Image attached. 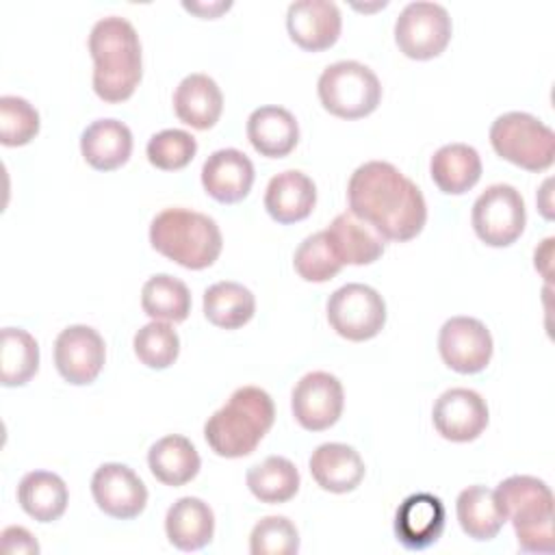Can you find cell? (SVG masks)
I'll return each instance as SVG.
<instances>
[{"label": "cell", "mask_w": 555, "mask_h": 555, "mask_svg": "<svg viewBox=\"0 0 555 555\" xmlns=\"http://www.w3.org/2000/svg\"><path fill=\"white\" fill-rule=\"evenodd\" d=\"M349 210L386 241L405 243L421 234L427 204L421 189L386 160L360 165L347 184Z\"/></svg>", "instance_id": "1"}, {"label": "cell", "mask_w": 555, "mask_h": 555, "mask_svg": "<svg viewBox=\"0 0 555 555\" xmlns=\"http://www.w3.org/2000/svg\"><path fill=\"white\" fill-rule=\"evenodd\" d=\"M89 52L98 98L108 104L128 100L143 76L141 41L134 26L119 15L98 20L89 35Z\"/></svg>", "instance_id": "2"}, {"label": "cell", "mask_w": 555, "mask_h": 555, "mask_svg": "<svg viewBox=\"0 0 555 555\" xmlns=\"http://www.w3.org/2000/svg\"><path fill=\"white\" fill-rule=\"evenodd\" d=\"M273 421L275 405L271 395L258 386H241L208 416L204 438L219 457H245L260 444Z\"/></svg>", "instance_id": "3"}, {"label": "cell", "mask_w": 555, "mask_h": 555, "mask_svg": "<svg viewBox=\"0 0 555 555\" xmlns=\"http://www.w3.org/2000/svg\"><path fill=\"white\" fill-rule=\"evenodd\" d=\"M150 245L184 269L210 267L223 247L217 221L189 208H165L150 223Z\"/></svg>", "instance_id": "4"}, {"label": "cell", "mask_w": 555, "mask_h": 555, "mask_svg": "<svg viewBox=\"0 0 555 555\" xmlns=\"http://www.w3.org/2000/svg\"><path fill=\"white\" fill-rule=\"evenodd\" d=\"M496 501L512 522L520 551L551 553L553 551V492L531 475H512L496 490Z\"/></svg>", "instance_id": "5"}, {"label": "cell", "mask_w": 555, "mask_h": 555, "mask_svg": "<svg viewBox=\"0 0 555 555\" xmlns=\"http://www.w3.org/2000/svg\"><path fill=\"white\" fill-rule=\"evenodd\" d=\"M492 150L512 165L527 171H544L555 158V134L538 117L512 111L490 126Z\"/></svg>", "instance_id": "6"}, {"label": "cell", "mask_w": 555, "mask_h": 555, "mask_svg": "<svg viewBox=\"0 0 555 555\" xmlns=\"http://www.w3.org/2000/svg\"><path fill=\"white\" fill-rule=\"evenodd\" d=\"M317 91L323 108L340 119L366 117L382 100V85L375 72L358 61L327 65L319 76Z\"/></svg>", "instance_id": "7"}, {"label": "cell", "mask_w": 555, "mask_h": 555, "mask_svg": "<svg viewBox=\"0 0 555 555\" xmlns=\"http://www.w3.org/2000/svg\"><path fill=\"white\" fill-rule=\"evenodd\" d=\"M327 321L347 340L362 343L375 338L386 323L384 297L366 284H345L327 299Z\"/></svg>", "instance_id": "8"}, {"label": "cell", "mask_w": 555, "mask_h": 555, "mask_svg": "<svg viewBox=\"0 0 555 555\" xmlns=\"http://www.w3.org/2000/svg\"><path fill=\"white\" fill-rule=\"evenodd\" d=\"M475 234L490 247L516 243L527 223L522 195L512 184H490L473 204L470 212Z\"/></svg>", "instance_id": "9"}, {"label": "cell", "mask_w": 555, "mask_h": 555, "mask_svg": "<svg viewBox=\"0 0 555 555\" xmlns=\"http://www.w3.org/2000/svg\"><path fill=\"white\" fill-rule=\"evenodd\" d=\"M451 17L438 2H410L395 22L397 48L414 61H429L444 52L451 41Z\"/></svg>", "instance_id": "10"}, {"label": "cell", "mask_w": 555, "mask_h": 555, "mask_svg": "<svg viewBox=\"0 0 555 555\" xmlns=\"http://www.w3.org/2000/svg\"><path fill=\"white\" fill-rule=\"evenodd\" d=\"M343 405V384L336 375L325 371L306 373L291 395L293 416L308 431L330 429L340 418Z\"/></svg>", "instance_id": "11"}, {"label": "cell", "mask_w": 555, "mask_h": 555, "mask_svg": "<svg viewBox=\"0 0 555 555\" xmlns=\"http://www.w3.org/2000/svg\"><path fill=\"white\" fill-rule=\"evenodd\" d=\"M492 334L473 317H451L438 334V351L442 362L464 375L479 373L492 358Z\"/></svg>", "instance_id": "12"}, {"label": "cell", "mask_w": 555, "mask_h": 555, "mask_svg": "<svg viewBox=\"0 0 555 555\" xmlns=\"http://www.w3.org/2000/svg\"><path fill=\"white\" fill-rule=\"evenodd\" d=\"M106 360L104 338L89 325H69L54 340V364L59 375L74 384H91Z\"/></svg>", "instance_id": "13"}, {"label": "cell", "mask_w": 555, "mask_h": 555, "mask_svg": "<svg viewBox=\"0 0 555 555\" xmlns=\"http://www.w3.org/2000/svg\"><path fill=\"white\" fill-rule=\"evenodd\" d=\"M91 494L98 507L117 520L137 518L147 505V488L126 464H102L91 477Z\"/></svg>", "instance_id": "14"}, {"label": "cell", "mask_w": 555, "mask_h": 555, "mask_svg": "<svg viewBox=\"0 0 555 555\" xmlns=\"http://www.w3.org/2000/svg\"><path fill=\"white\" fill-rule=\"evenodd\" d=\"M486 399L470 388L444 390L431 410L436 431L451 442H470L488 427Z\"/></svg>", "instance_id": "15"}, {"label": "cell", "mask_w": 555, "mask_h": 555, "mask_svg": "<svg viewBox=\"0 0 555 555\" xmlns=\"http://www.w3.org/2000/svg\"><path fill=\"white\" fill-rule=\"evenodd\" d=\"M343 28L340 11L330 0H297L286 11V30L306 52L332 48Z\"/></svg>", "instance_id": "16"}, {"label": "cell", "mask_w": 555, "mask_h": 555, "mask_svg": "<svg viewBox=\"0 0 555 555\" xmlns=\"http://www.w3.org/2000/svg\"><path fill=\"white\" fill-rule=\"evenodd\" d=\"M444 503L429 492H416L397 507L395 535L403 548L423 551L438 542L444 531Z\"/></svg>", "instance_id": "17"}, {"label": "cell", "mask_w": 555, "mask_h": 555, "mask_svg": "<svg viewBox=\"0 0 555 555\" xmlns=\"http://www.w3.org/2000/svg\"><path fill=\"white\" fill-rule=\"evenodd\" d=\"M254 176L249 156L236 147L217 150L202 165V186L221 204H236L245 199L251 191Z\"/></svg>", "instance_id": "18"}, {"label": "cell", "mask_w": 555, "mask_h": 555, "mask_svg": "<svg viewBox=\"0 0 555 555\" xmlns=\"http://www.w3.org/2000/svg\"><path fill=\"white\" fill-rule=\"evenodd\" d=\"M323 234L340 264H371L386 249V238L351 210L336 215Z\"/></svg>", "instance_id": "19"}, {"label": "cell", "mask_w": 555, "mask_h": 555, "mask_svg": "<svg viewBox=\"0 0 555 555\" xmlns=\"http://www.w3.org/2000/svg\"><path fill=\"white\" fill-rule=\"evenodd\" d=\"M308 466L317 486L334 494L356 490L366 473L360 453L343 442L319 444L312 451Z\"/></svg>", "instance_id": "20"}, {"label": "cell", "mask_w": 555, "mask_h": 555, "mask_svg": "<svg viewBox=\"0 0 555 555\" xmlns=\"http://www.w3.org/2000/svg\"><path fill=\"white\" fill-rule=\"evenodd\" d=\"M317 204V186L310 176L297 169H286L273 176L264 191V208L278 223L304 221Z\"/></svg>", "instance_id": "21"}, {"label": "cell", "mask_w": 555, "mask_h": 555, "mask_svg": "<svg viewBox=\"0 0 555 555\" xmlns=\"http://www.w3.org/2000/svg\"><path fill=\"white\" fill-rule=\"evenodd\" d=\"M178 119L195 130L212 128L223 111V93L208 74H189L173 91Z\"/></svg>", "instance_id": "22"}, {"label": "cell", "mask_w": 555, "mask_h": 555, "mask_svg": "<svg viewBox=\"0 0 555 555\" xmlns=\"http://www.w3.org/2000/svg\"><path fill=\"white\" fill-rule=\"evenodd\" d=\"M247 139L260 156L282 158L295 150L299 126L291 111L269 104L251 111L247 119Z\"/></svg>", "instance_id": "23"}, {"label": "cell", "mask_w": 555, "mask_h": 555, "mask_svg": "<svg viewBox=\"0 0 555 555\" xmlns=\"http://www.w3.org/2000/svg\"><path fill=\"white\" fill-rule=\"evenodd\" d=\"M82 158L98 171H113L132 154V132L124 121L98 119L80 134Z\"/></svg>", "instance_id": "24"}, {"label": "cell", "mask_w": 555, "mask_h": 555, "mask_svg": "<svg viewBox=\"0 0 555 555\" xmlns=\"http://www.w3.org/2000/svg\"><path fill=\"white\" fill-rule=\"evenodd\" d=\"M165 533L176 548L199 551L212 540L215 514L202 499L182 496L167 509Z\"/></svg>", "instance_id": "25"}, {"label": "cell", "mask_w": 555, "mask_h": 555, "mask_svg": "<svg viewBox=\"0 0 555 555\" xmlns=\"http://www.w3.org/2000/svg\"><path fill=\"white\" fill-rule=\"evenodd\" d=\"M434 184L447 195L470 191L481 178V158L473 145L449 143L434 152L429 160Z\"/></svg>", "instance_id": "26"}, {"label": "cell", "mask_w": 555, "mask_h": 555, "mask_svg": "<svg viewBox=\"0 0 555 555\" xmlns=\"http://www.w3.org/2000/svg\"><path fill=\"white\" fill-rule=\"evenodd\" d=\"M147 466L160 483L178 488L189 483L199 473L202 460L189 438L169 434L150 447Z\"/></svg>", "instance_id": "27"}, {"label": "cell", "mask_w": 555, "mask_h": 555, "mask_svg": "<svg viewBox=\"0 0 555 555\" xmlns=\"http://www.w3.org/2000/svg\"><path fill=\"white\" fill-rule=\"evenodd\" d=\"M455 514L462 531L477 542H488L496 538L505 522V514L496 501L494 490L486 486L464 488L457 494Z\"/></svg>", "instance_id": "28"}, {"label": "cell", "mask_w": 555, "mask_h": 555, "mask_svg": "<svg viewBox=\"0 0 555 555\" xmlns=\"http://www.w3.org/2000/svg\"><path fill=\"white\" fill-rule=\"evenodd\" d=\"M17 501L37 522H52L65 514L69 492L56 473L33 470L22 477L17 486Z\"/></svg>", "instance_id": "29"}, {"label": "cell", "mask_w": 555, "mask_h": 555, "mask_svg": "<svg viewBox=\"0 0 555 555\" xmlns=\"http://www.w3.org/2000/svg\"><path fill=\"white\" fill-rule=\"evenodd\" d=\"M256 312L254 293L238 282H217L204 293L206 319L223 330L243 327Z\"/></svg>", "instance_id": "30"}, {"label": "cell", "mask_w": 555, "mask_h": 555, "mask_svg": "<svg viewBox=\"0 0 555 555\" xmlns=\"http://www.w3.org/2000/svg\"><path fill=\"white\" fill-rule=\"evenodd\" d=\"M247 488L260 503H286L299 490L297 466L282 455H269L247 470Z\"/></svg>", "instance_id": "31"}, {"label": "cell", "mask_w": 555, "mask_h": 555, "mask_svg": "<svg viewBox=\"0 0 555 555\" xmlns=\"http://www.w3.org/2000/svg\"><path fill=\"white\" fill-rule=\"evenodd\" d=\"M141 308L152 321L180 323L191 312V293L182 280L158 273L143 284Z\"/></svg>", "instance_id": "32"}, {"label": "cell", "mask_w": 555, "mask_h": 555, "mask_svg": "<svg viewBox=\"0 0 555 555\" xmlns=\"http://www.w3.org/2000/svg\"><path fill=\"white\" fill-rule=\"evenodd\" d=\"M39 369V345L22 327H4L0 336V382L2 386H24Z\"/></svg>", "instance_id": "33"}, {"label": "cell", "mask_w": 555, "mask_h": 555, "mask_svg": "<svg viewBox=\"0 0 555 555\" xmlns=\"http://www.w3.org/2000/svg\"><path fill=\"white\" fill-rule=\"evenodd\" d=\"M134 356L147 369H167L180 353V338L167 321H152L143 325L132 340Z\"/></svg>", "instance_id": "34"}, {"label": "cell", "mask_w": 555, "mask_h": 555, "mask_svg": "<svg viewBox=\"0 0 555 555\" xmlns=\"http://www.w3.org/2000/svg\"><path fill=\"white\" fill-rule=\"evenodd\" d=\"M39 132L37 108L17 95L0 98V143L17 147L30 143Z\"/></svg>", "instance_id": "35"}, {"label": "cell", "mask_w": 555, "mask_h": 555, "mask_svg": "<svg viewBox=\"0 0 555 555\" xmlns=\"http://www.w3.org/2000/svg\"><path fill=\"white\" fill-rule=\"evenodd\" d=\"M147 160L163 171H178L184 169L195 152H197V141L191 132L180 130V128H167L156 132L147 141Z\"/></svg>", "instance_id": "36"}, {"label": "cell", "mask_w": 555, "mask_h": 555, "mask_svg": "<svg viewBox=\"0 0 555 555\" xmlns=\"http://www.w3.org/2000/svg\"><path fill=\"white\" fill-rule=\"evenodd\" d=\"M293 267L301 280L317 284L332 280L343 269L340 260L330 249L323 232H314L299 243L293 256Z\"/></svg>", "instance_id": "37"}, {"label": "cell", "mask_w": 555, "mask_h": 555, "mask_svg": "<svg viewBox=\"0 0 555 555\" xmlns=\"http://www.w3.org/2000/svg\"><path fill=\"white\" fill-rule=\"evenodd\" d=\"M251 555H293L299 551L297 527L286 516L260 518L249 535Z\"/></svg>", "instance_id": "38"}, {"label": "cell", "mask_w": 555, "mask_h": 555, "mask_svg": "<svg viewBox=\"0 0 555 555\" xmlns=\"http://www.w3.org/2000/svg\"><path fill=\"white\" fill-rule=\"evenodd\" d=\"M0 544L4 553H17V555H37L39 553V544L33 538V533L20 525H11L2 531L0 535Z\"/></svg>", "instance_id": "39"}, {"label": "cell", "mask_w": 555, "mask_h": 555, "mask_svg": "<svg viewBox=\"0 0 555 555\" xmlns=\"http://www.w3.org/2000/svg\"><path fill=\"white\" fill-rule=\"evenodd\" d=\"M182 7H184L186 11H193V13L202 15V17L212 20V17H217L221 11H228V9H230V2H215V4H189V2H184Z\"/></svg>", "instance_id": "40"}, {"label": "cell", "mask_w": 555, "mask_h": 555, "mask_svg": "<svg viewBox=\"0 0 555 555\" xmlns=\"http://www.w3.org/2000/svg\"><path fill=\"white\" fill-rule=\"evenodd\" d=\"M551 247H553V238H546L542 243L540 249H535V269L542 271V275L548 280V258H551Z\"/></svg>", "instance_id": "41"}]
</instances>
